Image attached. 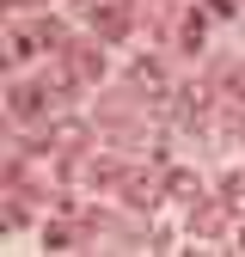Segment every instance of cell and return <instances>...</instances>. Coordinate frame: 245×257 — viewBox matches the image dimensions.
<instances>
[{
    "mask_svg": "<svg viewBox=\"0 0 245 257\" xmlns=\"http://www.w3.org/2000/svg\"><path fill=\"white\" fill-rule=\"evenodd\" d=\"M61 55L74 61V74H80V80H98V74H104V55L92 49V43H74V49H61Z\"/></svg>",
    "mask_w": 245,
    "mask_h": 257,
    "instance_id": "cell-1",
    "label": "cell"
},
{
    "mask_svg": "<svg viewBox=\"0 0 245 257\" xmlns=\"http://www.w3.org/2000/svg\"><path fill=\"white\" fill-rule=\"evenodd\" d=\"M13 110L19 116H43V86H19L13 92Z\"/></svg>",
    "mask_w": 245,
    "mask_h": 257,
    "instance_id": "cell-2",
    "label": "cell"
},
{
    "mask_svg": "<svg viewBox=\"0 0 245 257\" xmlns=\"http://www.w3.org/2000/svg\"><path fill=\"white\" fill-rule=\"evenodd\" d=\"M49 141H55L61 153H74V147L86 141V128H80V122H55V128H49Z\"/></svg>",
    "mask_w": 245,
    "mask_h": 257,
    "instance_id": "cell-3",
    "label": "cell"
},
{
    "mask_svg": "<svg viewBox=\"0 0 245 257\" xmlns=\"http://www.w3.org/2000/svg\"><path fill=\"white\" fill-rule=\"evenodd\" d=\"M129 202H135V208H153L160 196H153V184H147V178H129Z\"/></svg>",
    "mask_w": 245,
    "mask_h": 257,
    "instance_id": "cell-4",
    "label": "cell"
},
{
    "mask_svg": "<svg viewBox=\"0 0 245 257\" xmlns=\"http://www.w3.org/2000/svg\"><path fill=\"white\" fill-rule=\"evenodd\" d=\"M221 220H227L221 208H202V214H196V233H221Z\"/></svg>",
    "mask_w": 245,
    "mask_h": 257,
    "instance_id": "cell-5",
    "label": "cell"
},
{
    "mask_svg": "<svg viewBox=\"0 0 245 257\" xmlns=\"http://www.w3.org/2000/svg\"><path fill=\"white\" fill-rule=\"evenodd\" d=\"M227 196H233V202H245V172H233V178H227Z\"/></svg>",
    "mask_w": 245,
    "mask_h": 257,
    "instance_id": "cell-6",
    "label": "cell"
}]
</instances>
